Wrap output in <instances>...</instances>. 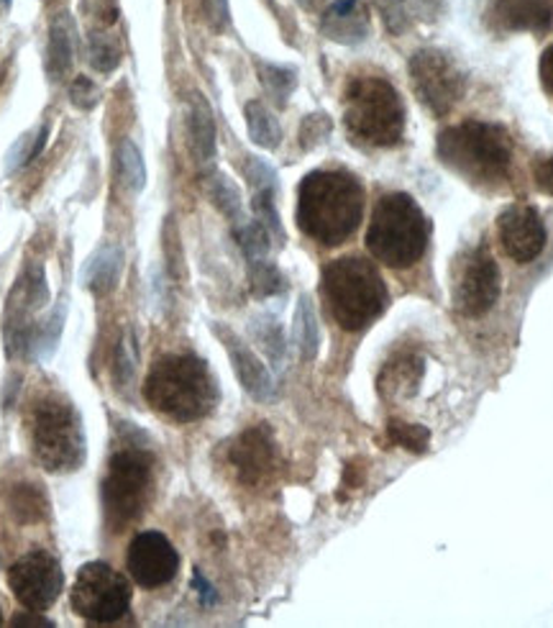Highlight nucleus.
<instances>
[{
  "label": "nucleus",
  "mask_w": 553,
  "mask_h": 628,
  "mask_svg": "<svg viewBox=\"0 0 553 628\" xmlns=\"http://www.w3.org/2000/svg\"><path fill=\"white\" fill-rule=\"evenodd\" d=\"M364 187L346 170H315L298 191L300 231L323 247H338L359 229Z\"/></svg>",
  "instance_id": "nucleus-1"
},
{
  "label": "nucleus",
  "mask_w": 553,
  "mask_h": 628,
  "mask_svg": "<svg viewBox=\"0 0 553 628\" xmlns=\"http://www.w3.org/2000/svg\"><path fill=\"white\" fill-rule=\"evenodd\" d=\"M143 398L166 419L193 423L206 419L218 406V382L195 354H164L143 382Z\"/></svg>",
  "instance_id": "nucleus-2"
},
{
  "label": "nucleus",
  "mask_w": 553,
  "mask_h": 628,
  "mask_svg": "<svg viewBox=\"0 0 553 628\" xmlns=\"http://www.w3.org/2000/svg\"><path fill=\"white\" fill-rule=\"evenodd\" d=\"M438 160L476 187H499L510 178L512 139L499 124L464 121L438 134Z\"/></svg>",
  "instance_id": "nucleus-3"
},
{
  "label": "nucleus",
  "mask_w": 553,
  "mask_h": 628,
  "mask_svg": "<svg viewBox=\"0 0 553 628\" xmlns=\"http://www.w3.org/2000/svg\"><path fill=\"white\" fill-rule=\"evenodd\" d=\"M321 293L333 321L346 331H364L390 306L388 285L372 262L361 256H341L325 264Z\"/></svg>",
  "instance_id": "nucleus-4"
},
{
  "label": "nucleus",
  "mask_w": 553,
  "mask_h": 628,
  "mask_svg": "<svg viewBox=\"0 0 553 628\" xmlns=\"http://www.w3.org/2000/svg\"><path fill=\"white\" fill-rule=\"evenodd\" d=\"M120 446L111 454L101 498L105 524L113 534L124 532L128 524L141 518L154 482V454L141 442V434L128 438L120 434Z\"/></svg>",
  "instance_id": "nucleus-5"
},
{
  "label": "nucleus",
  "mask_w": 553,
  "mask_h": 628,
  "mask_svg": "<svg viewBox=\"0 0 553 628\" xmlns=\"http://www.w3.org/2000/svg\"><path fill=\"white\" fill-rule=\"evenodd\" d=\"M428 218L407 193H388L377 201L367 229V249L392 270H407L426 254Z\"/></svg>",
  "instance_id": "nucleus-6"
},
{
  "label": "nucleus",
  "mask_w": 553,
  "mask_h": 628,
  "mask_svg": "<svg viewBox=\"0 0 553 628\" xmlns=\"http://www.w3.org/2000/svg\"><path fill=\"white\" fill-rule=\"evenodd\" d=\"M344 124L356 144L395 147L405 134V103L388 80L354 78L344 95Z\"/></svg>",
  "instance_id": "nucleus-7"
},
{
  "label": "nucleus",
  "mask_w": 553,
  "mask_h": 628,
  "mask_svg": "<svg viewBox=\"0 0 553 628\" xmlns=\"http://www.w3.org/2000/svg\"><path fill=\"white\" fill-rule=\"evenodd\" d=\"M28 442L34 459L47 472H72L85 461V431L82 419L70 400L62 396H44L34 400L26 415Z\"/></svg>",
  "instance_id": "nucleus-8"
},
{
  "label": "nucleus",
  "mask_w": 553,
  "mask_h": 628,
  "mask_svg": "<svg viewBox=\"0 0 553 628\" xmlns=\"http://www.w3.org/2000/svg\"><path fill=\"white\" fill-rule=\"evenodd\" d=\"M499 298V267L487 247H472L453 262L451 302L466 319L489 313Z\"/></svg>",
  "instance_id": "nucleus-9"
},
{
  "label": "nucleus",
  "mask_w": 553,
  "mask_h": 628,
  "mask_svg": "<svg viewBox=\"0 0 553 628\" xmlns=\"http://www.w3.org/2000/svg\"><path fill=\"white\" fill-rule=\"evenodd\" d=\"M131 605V587L124 574H118L105 562H90L80 567L72 585V608L78 616L95 624L118 620Z\"/></svg>",
  "instance_id": "nucleus-10"
},
{
  "label": "nucleus",
  "mask_w": 553,
  "mask_h": 628,
  "mask_svg": "<svg viewBox=\"0 0 553 628\" xmlns=\"http://www.w3.org/2000/svg\"><path fill=\"white\" fill-rule=\"evenodd\" d=\"M415 95L423 109L434 116H446L461 101L466 90V78L459 70L457 59H451L441 49H420L407 65Z\"/></svg>",
  "instance_id": "nucleus-11"
},
{
  "label": "nucleus",
  "mask_w": 553,
  "mask_h": 628,
  "mask_svg": "<svg viewBox=\"0 0 553 628\" xmlns=\"http://www.w3.org/2000/svg\"><path fill=\"white\" fill-rule=\"evenodd\" d=\"M9 585L28 610H47L62 593V567L49 551H28L9 570Z\"/></svg>",
  "instance_id": "nucleus-12"
},
{
  "label": "nucleus",
  "mask_w": 553,
  "mask_h": 628,
  "mask_svg": "<svg viewBox=\"0 0 553 628\" xmlns=\"http://www.w3.org/2000/svg\"><path fill=\"white\" fill-rule=\"evenodd\" d=\"M128 572L141 587H164L180 570V555L172 541L159 532H141L128 547Z\"/></svg>",
  "instance_id": "nucleus-13"
},
{
  "label": "nucleus",
  "mask_w": 553,
  "mask_h": 628,
  "mask_svg": "<svg viewBox=\"0 0 553 628\" xmlns=\"http://www.w3.org/2000/svg\"><path fill=\"white\" fill-rule=\"evenodd\" d=\"M229 461L237 478L249 488H262L277 475L279 454L267 426L246 429L229 449Z\"/></svg>",
  "instance_id": "nucleus-14"
},
{
  "label": "nucleus",
  "mask_w": 553,
  "mask_h": 628,
  "mask_svg": "<svg viewBox=\"0 0 553 628\" xmlns=\"http://www.w3.org/2000/svg\"><path fill=\"white\" fill-rule=\"evenodd\" d=\"M497 237L505 254L510 256L512 262H533L545 247L543 218L538 216L535 208L526 206V203H515V206L505 208L503 214H499Z\"/></svg>",
  "instance_id": "nucleus-15"
},
{
  "label": "nucleus",
  "mask_w": 553,
  "mask_h": 628,
  "mask_svg": "<svg viewBox=\"0 0 553 628\" xmlns=\"http://www.w3.org/2000/svg\"><path fill=\"white\" fill-rule=\"evenodd\" d=\"M214 331H216V336L221 339L226 352H229L233 373H237L239 382L244 385V390L249 392V396H252L254 400H262V403H267V400L275 398L277 388H275V380H272L269 369L262 365V359L256 357L252 350H249L244 339L233 334L229 327H221V323H216Z\"/></svg>",
  "instance_id": "nucleus-16"
},
{
  "label": "nucleus",
  "mask_w": 553,
  "mask_h": 628,
  "mask_svg": "<svg viewBox=\"0 0 553 628\" xmlns=\"http://www.w3.org/2000/svg\"><path fill=\"white\" fill-rule=\"evenodd\" d=\"M489 19L505 32L543 34L553 24V0H492Z\"/></svg>",
  "instance_id": "nucleus-17"
},
{
  "label": "nucleus",
  "mask_w": 553,
  "mask_h": 628,
  "mask_svg": "<svg viewBox=\"0 0 553 628\" xmlns=\"http://www.w3.org/2000/svg\"><path fill=\"white\" fill-rule=\"evenodd\" d=\"M323 36L336 44H361L369 36V11L364 0H336L323 13Z\"/></svg>",
  "instance_id": "nucleus-18"
},
{
  "label": "nucleus",
  "mask_w": 553,
  "mask_h": 628,
  "mask_svg": "<svg viewBox=\"0 0 553 628\" xmlns=\"http://www.w3.org/2000/svg\"><path fill=\"white\" fill-rule=\"evenodd\" d=\"M423 369H426V362H423V357H418V354H413V352L392 357L388 365L382 367L380 382H377L380 385L382 398L392 400V403H398V400H405V398H413L420 388Z\"/></svg>",
  "instance_id": "nucleus-19"
},
{
  "label": "nucleus",
  "mask_w": 553,
  "mask_h": 628,
  "mask_svg": "<svg viewBox=\"0 0 553 628\" xmlns=\"http://www.w3.org/2000/svg\"><path fill=\"white\" fill-rule=\"evenodd\" d=\"M120 270H124V249L118 244H105L90 254V260L82 264L80 283L95 295H108L118 285Z\"/></svg>",
  "instance_id": "nucleus-20"
},
{
  "label": "nucleus",
  "mask_w": 553,
  "mask_h": 628,
  "mask_svg": "<svg viewBox=\"0 0 553 628\" xmlns=\"http://www.w3.org/2000/svg\"><path fill=\"white\" fill-rule=\"evenodd\" d=\"M187 132H191L195 160L203 168H208L216 157V121L208 101L200 93L193 95L191 113H187Z\"/></svg>",
  "instance_id": "nucleus-21"
},
{
  "label": "nucleus",
  "mask_w": 553,
  "mask_h": 628,
  "mask_svg": "<svg viewBox=\"0 0 553 628\" xmlns=\"http://www.w3.org/2000/svg\"><path fill=\"white\" fill-rule=\"evenodd\" d=\"M74 49H78V28L72 19L57 16L49 26V52H47V70L49 78H65L74 62Z\"/></svg>",
  "instance_id": "nucleus-22"
},
{
  "label": "nucleus",
  "mask_w": 553,
  "mask_h": 628,
  "mask_svg": "<svg viewBox=\"0 0 553 628\" xmlns=\"http://www.w3.org/2000/svg\"><path fill=\"white\" fill-rule=\"evenodd\" d=\"M292 339L302 359H315L318 350H321V329H318V316L310 295H300L298 310H295Z\"/></svg>",
  "instance_id": "nucleus-23"
},
{
  "label": "nucleus",
  "mask_w": 553,
  "mask_h": 628,
  "mask_svg": "<svg viewBox=\"0 0 553 628\" xmlns=\"http://www.w3.org/2000/svg\"><path fill=\"white\" fill-rule=\"evenodd\" d=\"M9 511L19 524H42L49 516V501L42 488L21 482L9 493Z\"/></svg>",
  "instance_id": "nucleus-24"
},
{
  "label": "nucleus",
  "mask_w": 553,
  "mask_h": 628,
  "mask_svg": "<svg viewBox=\"0 0 553 628\" xmlns=\"http://www.w3.org/2000/svg\"><path fill=\"white\" fill-rule=\"evenodd\" d=\"M244 116H246L249 136H252V141L256 144V147H262V149L279 147V141H283V126H279L277 116L267 109V105L260 101L246 103Z\"/></svg>",
  "instance_id": "nucleus-25"
},
{
  "label": "nucleus",
  "mask_w": 553,
  "mask_h": 628,
  "mask_svg": "<svg viewBox=\"0 0 553 628\" xmlns=\"http://www.w3.org/2000/svg\"><path fill=\"white\" fill-rule=\"evenodd\" d=\"M256 75H260L262 88L267 90L269 101L285 109L290 95L298 88V72L292 67L285 65H275V62H256Z\"/></svg>",
  "instance_id": "nucleus-26"
},
{
  "label": "nucleus",
  "mask_w": 553,
  "mask_h": 628,
  "mask_svg": "<svg viewBox=\"0 0 553 628\" xmlns=\"http://www.w3.org/2000/svg\"><path fill=\"white\" fill-rule=\"evenodd\" d=\"M116 175L128 193H141L143 185H147V164H143V155L131 139L118 144Z\"/></svg>",
  "instance_id": "nucleus-27"
},
{
  "label": "nucleus",
  "mask_w": 553,
  "mask_h": 628,
  "mask_svg": "<svg viewBox=\"0 0 553 628\" xmlns=\"http://www.w3.org/2000/svg\"><path fill=\"white\" fill-rule=\"evenodd\" d=\"M233 237H237L241 252H244L246 262L256 260H267L269 249H272V233L267 231V226L256 218H246L244 224L233 226Z\"/></svg>",
  "instance_id": "nucleus-28"
},
{
  "label": "nucleus",
  "mask_w": 553,
  "mask_h": 628,
  "mask_svg": "<svg viewBox=\"0 0 553 628\" xmlns=\"http://www.w3.org/2000/svg\"><path fill=\"white\" fill-rule=\"evenodd\" d=\"M208 191H210V201L216 203L218 210H221V214L229 218L233 226L246 221L244 201H241V193H239V187L233 185V180H229L226 175H214L208 183Z\"/></svg>",
  "instance_id": "nucleus-29"
},
{
  "label": "nucleus",
  "mask_w": 553,
  "mask_h": 628,
  "mask_svg": "<svg viewBox=\"0 0 553 628\" xmlns=\"http://www.w3.org/2000/svg\"><path fill=\"white\" fill-rule=\"evenodd\" d=\"M249 279H252V293L256 298H272V295H279L287 290V279L275 262L267 260H256L249 262Z\"/></svg>",
  "instance_id": "nucleus-30"
},
{
  "label": "nucleus",
  "mask_w": 553,
  "mask_h": 628,
  "mask_svg": "<svg viewBox=\"0 0 553 628\" xmlns=\"http://www.w3.org/2000/svg\"><path fill=\"white\" fill-rule=\"evenodd\" d=\"M252 331H254L256 342L262 344V350L269 354L272 362H275V367H283L285 354H287V342H285L283 327H279V323L272 319V316H260V319H254Z\"/></svg>",
  "instance_id": "nucleus-31"
},
{
  "label": "nucleus",
  "mask_w": 553,
  "mask_h": 628,
  "mask_svg": "<svg viewBox=\"0 0 553 628\" xmlns=\"http://www.w3.org/2000/svg\"><path fill=\"white\" fill-rule=\"evenodd\" d=\"M47 139H49V126L47 124H42L39 128H32V132H26L24 136H21V139L11 147L9 160H5V164H9V172L26 168L28 162L36 160V157L42 155V149H44V144H47Z\"/></svg>",
  "instance_id": "nucleus-32"
},
{
  "label": "nucleus",
  "mask_w": 553,
  "mask_h": 628,
  "mask_svg": "<svg viewBox=\"0 0 553 628\" xmlns=\"http://www.w3.org/2000/svg\"><path fill=\"white\" fill-rule=\"evenodd\" d=\"M65 316H67L65 306H59L55 313H51L49 319L42 323V327H34V331H32V346H34V352L39 354V357L47 359L49 354L57 350L59 336H62Z\"/></svg>",
  "instance_id": "nucleus-33"
},
{
  "label": "nucleus",
  "mask_w": 553,
  "mask_h": 628,
  "mask_svg": "<svg viewBox=\"0 0 553 628\" xmlns=\"http://www.w3.org/2000/svg\"><path fill=\"white\" fill-rule=\"evenodd\" d=\"M388 436L392 444L403 446L407 452L423 454L430 444V431L426 426H418V423H405V421H390Z\"/></svg>",
  "instance_id": "nucleus-34"
},
{
  "label": "nucleus",
  "mask_w": 553,
  "mask_h": 628,
  "mask_svg": "<svg viewBox=\"0 0 553 628\" xmlns=\"http://www.w3.org/2000/svg\"><path fill=\"white\" fill-rule=\"evenodd\" d=\"M275 193L277 191H254L252 208H254L256 221H262L264 226H267L272 239H277L279 244H283L285 229H283V221H279V214H277V206H275Z\"/></svg>",
  "instance_id": "nucleus-35"
},
{
  "label": "nucleus",
  "mask_w": 553,
  "mask_h": 628,
  "mask_svg": "<svg viewBox=\"0 0 553 628\" xmlns=\"http://www.w3.org/2000/svg\"><path fill=\"white\" fill-rule=\"evenodd\" d=\"M90 65L97 72H113L120 65V49L116 39H105V36H93L90 39Z\"/></svg>",
  "instance_id": "nucleus-36"
},
{
  "label": "nucleus",
  "mask_w": 553,
  "mask_h": 628,
  "mask_svg": "<svg viewBox=\"0 0 553 628\" xmlns=\"http://www.w3.org/2000/svg\"><path fill=\"white\" fill-rule=\"evenodd\" d=\"M331 128H333L331 118L325 116V113H310L300 126V147L313 149L318 147V144H323L325 139H329Z\"/></svg>",
  "instance_id": "nucleus-37"
},
{
  "label": "nucleus",
  "mask_w": 553,
  "mask_h": 628,
  "mask_svg": "<svg viewBox=\"0 0 553 628\" xmlns=\"http://www.w3.org/2000/svg\"><path fill=\"white\" fill-rule=\"evenodd\" d=\"M244 172L254 191H277V172L269 168V162L260 160V157H249Z\"/></svg>",
  "instance_id": "nucleus-38"
},
{
  "label": "nucleus",
  "mask_w": 553,
  "mask_h": 628,
  "mask_svg": "<svg viewBox=\"0 0 553 628\" xmlns=\"http://www.w3.org/2000/svg\"><path fill=\"white\" fill-rule=\"evenodd\" d=\"M70 101L74 109L93 111L97 101H101V88H97L90 78H85V75H80V78H74L70 85Z\"/></svg>",
  "instance_id": "nucleus-39"
},
{
  "label": "nucleus",
  "mask_w": 553,
  "mask_h": 628,
  "mask_svg": "<svg viewBox=\"0 0 553 628\" xmlns=\"http://www.w3.org/2000/svg\"><path fill=\"white\" fill-rule=\"evenodd\" d=\"M136 373V350H134V336L131 331L124 334L120 344L116 346V380L118 385H128Z\"/></svg>",
  "instance_id": "nucleus-40"
},
{
  "label": "nucleus",
  "mask_w": 553,
  "mask_h": 628,
  "mask_svg": "<svg viewBox=\"0 0 553 628\" xmlns=\"http://www.w3.org/2000/svg\"><path fill=\"white\" fill-rule=\"evenodd\" d=\"M533 180L538 191L545 195H553V155L538 157L533 162Z\"/></svg>",
  "instance_id": "nucleus-41"
},
{
  "label": "nucleus",
  "mask_w": 553,
  "mask_h": 628,
  "mask_svg": "<svg viewBox=\"0 0 553 628\" xmlns=\"http://www.w3.org/2000/svg\"><path fill=\"white\" fill-rule=\"evenodd\" d=\"M206 13L210 19V26H214L216 32H223V28L229 26L231 21L229 0H206Z\"/></svg>",
  "instance_id": "nucleus-42"
},
{
  "label": "nucleus",
  "mask_w": 553,
  "mask_h": 628,
  "mask_svg": "<svg viewBox=\"0 0 553 628\" xmlns=\"http://www.w3.org/2000/svg\"><path fill=\"white\" fill-rule=\"evenodd\" d=\"M11 626H19V628H55V624H51L49 618L39 616V610L19 613V616L11 620Z\"/></svg>",
  "instance_id": "nucleus-43"
},
{
  "label": "nucleus",
  "mask_w": 553,
  "mask_h": 628,
  "mask_svg": "<svg viewBox=\"0 0 553 628\" xmlns=\"http://www.w3.org/2000/svg\"><path fill=\"white\" fill-rule=\"evenodd\" d=\"M538 72H541L543 90L553 98V44L541 55V67H538Z\"/></svg>",
  "instance_id": "nucleus-44"
},
{
  "label": "nucleus",
  "mask_w": 553,
  "mask_h": 628,
  "mask_svg": "<svg viewBox=\"0 0 553 628\" xmlns=\"http://www.w3.org/2000/svg\"><path fill=\"white\" fill-rule=\"evenodd\" d=\"M193 585H195V590H198V593H200L203 603H216V590L208 585V580L203 578L200 572H195V578H193Z\"/></svg>",
  "instance_id": "nucleus-45"
},
{
  "label": "nucleus",
  "mask_w": 553,
  "mask_h": 628,
  "mask_svg": "<svg viewBox=\"0 0 553 628\" xmlns=\"http://www.w3.org/2000/svg\"><path fill=\"white\" fill-rule=\"evenodd\" d=\"M415 3L423 5V9H428V11H436V9H441L443 0H415Z\"/></svg>",
  "instance_id": "nucleus-46"
},
{
  "label": "nucleus",
  "mask_w": 553,
  "mask_h": 628,
  "mask_svg": "<svg viewBox=\"0 0 553 628\" xmlns=\"http://www.w3.org/2000/svg\"><path fill=\"white\" fill-rule=\"evenodd\" d=\"M298 3H300V5H306V9H310V5H313L315 0H298Z\"/></svg>",
  "instance_id": "nucleus-47"
},
{
  "label": "nucleus",
  "mask_w": 553,
  "mask_h": 628,
  "mask_svg": "<svg viewBox=\"0 0 553 628\" xmlns=\"http://www.w3.org/2000/svg\"><path fill=\"white\" fill-rule=\"evenodd\" d=\"M0 624H3V613H0Z\"/></svg>",
  "instance_id": "nucleus-48"
},
{
  "label": "nucleus",
  "mask_w": 553,
  "mask_h": 628,
  "mask_svg": "<svg viewBox=\"0 0 553 628\" xmlns=\"http://www.w3.org/2000/svg\"><path fill=\"white\" fill-rule=\"evenodd\" d=\"M3 3H11V0H3Z\"/></svg>",
  "instance_id": "nucleus-49"
}]
</instances>
